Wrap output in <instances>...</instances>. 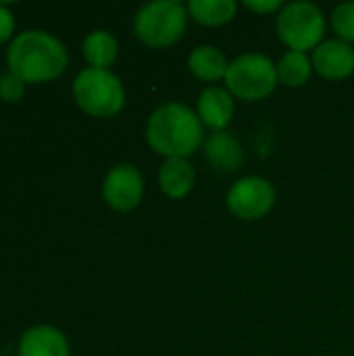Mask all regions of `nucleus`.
I'll return each instance as SVG.
<instances>
[{"mask_svg": "<svg viewBox=\"0 0 354 356\" xmlns=\"http://www.w3.org/2000/svg\"><path fill=\"white\" fill-rule=\"evenodd\" d=\"M6 63L10 73L23 81H48L65 71L69 54L56 35L44 29H27L13 38Z\"/></svg>", "mask_w": 354, "mask_h": 356, "instance_id": "nucleus-1", "label": "nucleus"}, {"mask_svg": "<svg viewBox=\"0 0 354 356\" xmlns=\"http://www.w3.org/2000/svg\"><path fill=\"white\" fill-rule=\"evenodd\" d=\"M146 140L165 159H188L202 144V121L186 104L167 102L148 117Z\"/></svg>", "mask_w": 354, "mask_h": 356, "instance_id": "nucleus-2", "label": "nucleus"}, {"mask_svg": "<svg viewBox=\"0 0 354 356\" xmlns=\"http://www.w3.org/2000/svg\"><path fill=\"white\" fill-rule=\"evenodd\" d=\"M188 6L177 0H156L144 4L134 17V31L150 48L173 46L186 31Z\"/></svg>", "mask_w": 354, "mask_h": 356, "instance_id": "nucleus-3", "label": "nucleus"}, {"mask_svg": "<svg viewBox=\"0 0 354 356\" xmlns=\"http://www.w3.org/2000/svg\"><path fill=\"white\" fill-rule=\"evenodd\" d=\"M73 96L77 104L92 117H113L125 104V90L121 79L108 69L86 67L73 79Z\"/></svg>", "mask_w": 354, "mask_h": 356, "instance_id": "nucleus-4", "label": "nucleus"}, {"mask_svg": "<svg viewBox=\"0 0 354 356\" xmlns=\"http://www.w3.org/2000/svg\"><path fill=\"white\" fill-rule=\"evenodd\" d=\"M277 65L265 54L250 52L234 58L225 73V83L232 96L248 102L267 98L277 86Z\"/></svg>", "mask_w": 354, "mask_h": 356, "instance_id": "nucleus-5", "label": "nucleus"}, {"mask_svg": "<svg viewBox=\"0 0 354 356\" xmlns=\"http://www.w3.org/2000/svg\"><path fill=\"white\" fill-rule=\"evenodd\" d=\"M275 29L280 40L296 52L315 50L325 33V17L313 2H290L277 13Z\"/></svg>", "mask_w": 354, "mask_h": 356, "instance_id": "nucleus-6", "label": "nucleus"}, {"mask_svg": "<svg viewBox=\"0 0 354 356\" xmlns=\"http://www.w3.org/2000/svg\"><path fill=\"white\" fill-rule=\"evenodd\" d=\"M227 209L244 221L263 219L275 204V188L259 175L238 179L227 192Z\"/></svg>", "mask_w": 354, "mask_h": 356, "instance_id": "nucleus-7", "label": "nucleus"}, {"mask_svg": "<svg viewBox=\"0 0 354 356\" xmlns=\"http://www.w3.org/2000/svg\"><path fill=\"white\" fill-rule=\"evenodd\" d=\"M102 196L106 204L119 213L134 211L144 196V177L131 163L115 165L102 184Z\"/></svg>", "mask_w": 354, "mask_h": 356, "instance_id": "nucleus-8", "label": "nucleus"}, {"mask_svg": "<svg viewBox=\"0 0 354 356\" xmlns=\"http://www.w3.org/2000/svg\"><path fill=\"white\" fill-rule=\"evenodd\" d=\"M313 69L332 81L346 79L354 73V50L344 40H328L321 42L311 56Z\"/></svg>", "mask_w": 354, "mask_h": 356, "instance_id": "nucleus-9", "label": "nucleus"}, {"mask_svg": "<svg viewBox=\"0 0 354 356\" xmlns=\"http://www.w3.org/2000/svg\"><path fill=\"white\" fill-rule=\"evenodd\" d=\"M234 96L230 94L227 88L219 86H209L200 92L198 96V119L202 125L215 129V131H225V127L234 119Z\"/></svg>", "mask_w": 354, "mask_h": 356, "instance_id": "nucleus-10", "label": "nucleus"}, {"mask_svg": "<svg viewBox=\"0 0 354 356\" xmlns=\"http://www.w3.org/2000/svg\"><path fill=\"white\" fill-rule=\"evenodd\" d=\"M19 356H69V342L52 325H33L19 340Z\"/></svg>", "mask_w": 354, "mask_h": 356, "instance_id": "nucleus-11", "label": "nucleus"}, {"mask_svg": "<svg viewBox=\"0 0 354 356\" xmlns=\"http://www.w3.org/2000/svg\"><path fill=\"white\" fill-rule=\"evenodd\" d=\"M204 156L219 173H234L244 165V148L230 131H215L204 142Z\"/></svg>", "mask_w": 354, "mask_h": 356, "instance_id": "nucleus-12", "label": "nucleus"}, {"mask_svg": "<svg viewBox=\"0 0 354 356\" xmlns=\"http://www.w3.org/2000/svg\"><path fill=\"white\" fill-rule=\"evenodd\" d=\"M194 184L196 173L188 159H165V163L159 169V186L165 196L179 200L192 192Z\"/></svg>", "mask_w": 354, "mask_h": 356, "instance_id": "nucleus-13", "label": "nucleus"}, {"mask_svg": "<svg viewBox=\"0 0 354 356\" xmlns=\"http://www.w3.org/2000/svg\"><path fill=\"white\" fill-rule=\"evenodd\" d=\"M227 67H230V63H227L225 54L217 46H211V44L196 46L188 56L190 73L196 79L207 81V83H215L219 79H225Z\"/></svg>", "mask_w": 354, "mask_h": 356, "instance_id": "nucleus-14", "label": "nucleus"}, {"mask_svg": "<svg viewBox=\"0 0 354 356\" xmlns=\"http://www.w3.org/2000/svg\"><path fill=\"white\" fill-rule=\"evenodd\" d=\"M119 44L106 29H94L83 40V56L94 69H106L117 60Z\"/></svg>", "mask_w": 354, "mask_h": 356, "instance_id": "nucleus-15", "label": "nucleus"}, {"mask_svg": "<svg viewBox=\"0 0 354 356\" xmlns=\"http://www.w3.org/2000/svg\"><path fill=\"white\" fill-rule=\"evenodd\" d=\"M238 4L234 0H192L188 2V15L207 27H219L236 17Z\"/></svg>", "mask_w": 354, "mask_h": 356, "instance_id": "nucleus-16", "label": "nucleus"}, {"mask_svg": "<svg viewBox=\"0 0 354 356\" xmlns=\"http://www.w3.org/2000/svg\"><path fill=\"white\" fill-rule=\"evenodd\" d=\"M313 63L305 52L290 50L277 63V79L288 88H300L311 79Z\"/></svg>", "mask_w": 354, "mask_h": 356, "instance_id": "nucleus-17", "label": "nucleus"}, {"mask_svg": "<svg viewBox=\"0 0 354 356\" xmlns=\"http://www.w3.org/2000/svg\"><path fill=\"white\" fill-rule=\"evenodd\" d=\"M332 27L340 40H344L348 44L354 42V0L353 2H342L334 8Z\"/></svg>", "mask_w": 354, "mask_h": 356, "instance_id": "nucleus-18", "label": "nucleus"}, {"mask_svg": "<svg viewBox=\"0 0 354 356\" xmlns=\"http://www.w3.org/2000/svg\"><path fill=\"white\" fill-rule=\"evenodd\" d=\"M23 83H25V81L19 79V77L13 75V73L2 75V77H0V98L6 100V102L19 100V98L23 96V92H25V86H23Z\"/></svg>", "mask_w": 354, "mask_h": 356, "instance_id": "nucleus-19", "label": "nucleus"}, {"mask_svg": "<svg viewBox=\"0 0 354 356\" xmlns=\"http://www.w3.org/2000/svg\"><path fill=\"white\" fill-rule=\"evenodd\" d=\"M244 6L259 15H271V13H277L284 8V4L280 0H246Z\"/></svg>", "mask_w": 354, "mask_h": 356, "instance_id": "nucleus-20", "label": "nucleus"}, {"mask_svg": "<svg viewBox=\"0 0 354 356\" xmlns=\"http://www.w3.org/2000/svg\"><path fill=\"white\" fill-rule=\"evenodd\" d=\"M15 29V19H13V13L8 10L6 4L0 2V42H4L6 38H10Z\"/></svg>", "mask_w": 354, "mask_h": 356, "instance_id": "nucleus-21", "label": "nucleus"}]
</instances>
